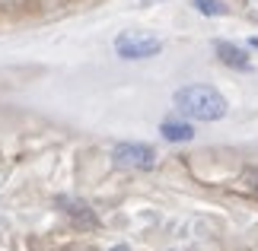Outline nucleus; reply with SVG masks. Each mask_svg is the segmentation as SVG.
I'll return each instance as SVG.
<instances>
[{"mask_svg": "<svg viewBox=\"0 0 258 251\" xmlns=\"http://www.w3.org/2000/svg\"><path fill=\"white\" fill-rule=\"evenodd\" d=\"M214 51H217V57H220L226 67H233V70H252L249 54H245L239 45H233V42H217Z\"/></svg>", "mask_w": 258, "mask_h": 251, "instance_id": "39448f33", "label": "nucleus"}, {"mask_svg": "<svg viewBox=\"0 0 258 251\" xmlns=\"http://www.w3.org/2000/svg\"><path fill=\"white\" fill-rule=\"evenodd\" d=\"M198 13H204V16H223L226 13V7L220 4V0H191Z\"/></svg>", "mask_w": 258, "mask_h": 251, "instance_id": "0eeeda50", "label": "nucleus"}, {"mask_svg": "<svg viewBox=\"0 0 258 251\" xmlns=\"http://www.w3.org/2000/svg\"><path fill=\"white\" fill-rule=\"evenodd\" d=\"M144 4H153V0H144Z\"/></svg>", "mask_w": 258, "mask_h": 251, "instance_id": "ddd939ff", "label": "nucleus"}, {"mask_svg": "<svg viewBox=\"0 0 258 251\" xmlns=\"http://www.w3.org/2000/svg\"><path fill=\"white\" fill-rule=\"evenodd\" d=\"M245 10H249L252 16H258V0H245Z\"/></svg>", "mask_w": 258, "mask_h": 251, "instance_id": "9d476101", "label": "nucleus"}, {"mask_svg": "<svg viewBox=\"0 0 258 251\" xmlns=\"http://www.w3.org/2000/svg\"><path fill=\"white\" fill-rule=\"evenodd\" d=\"M112 159L118 169H131V172H150L156 165V149L147 143H118L112 149Z\"/></svg>", "mask_w": 258, "mask_h": 251, "instance_id": "7ed1b4c3", "label": "nucleus"}, {"mask_svg": "<svg viewBox=\"0 0 258 251\" xmlns=\"http://www.w3.org/2000/svg\"><path fill=\"white\" fill-rule=\"evenodd\" d=\"M57 207L74 219V226H80V229H96L99 226V216L93 213V207L83 204V200H77V197H57Z\"/></svg>", "mask_w": 258, "mask_h": 251, "instance_id": "20e7f679", "label": "nucleus"}, {"mask_svg": "<svg viewBox=\"0 0 258 251\" xmlns=\"http://www.w3.org/2000/svg\"><path fill=\"white\" fill-rule=\"evenodd\" d=\"M175 105L195 121H220L226 115V99L214 86H204V83L182 86L175 93Z\"/></svg>", "mask_w": 258, "mask_h": 251, "instance_id": "f257e3e1", "label": "nucleus"}, {"mask_svg": "<svg viewBox=\"0 0 258 251\" xmlns=\"http://www.w3.org/2000/svg\"><path fill=\"white\" fill-rule=\"evenodd\" d=\"M160 134L169 140V143H188V140L195 137V127L185 124V121H163Z\"/></svg>", "mask_w": 258, "mask_h": 251, "instance_id": "423d86ee", "label": "nucleus"}, {"mask_svg": "<svg viewBox=\"0 0 258 251\" xmlns=\"http://www.w3.org/2000/svg\"><path fill=\"white\" fill-rule=\"evenodd\" d=\"M115 51L124 61H144V57H156L163 51V42L150 32H141V29H127L115 38Z\"/></svg>", "mask_w": 258, "mask_h": 251, "instance_id": "f03ea898", "label": "nucleus"}, {"mask_svg": "<svg viewBox=\"0 0 258 251\" xmlns=\"http://www.w3.org/2000/svg\"><path fill=\"white\" fill-rule=\"evenodd\" d=\"M249 45H252V48H258V35H255V38H249Z\"/></svg>", "mask_w": 258, "mask_h": 251, "instance_id": "f8f14e48", "label": "nucleus"}, {"mask_svg": "<svg viewBox=\"0 0 258 251\" xmlns=\"http://www.w3.org/2000/svg\"><path fill=\"white\" fill-rule=\"evenodd\" d=\"M245 185H249L252 194H258V169H252V172H245Z\"/></svg>", "mask_w": 258, "mask_h": 251, "instance_id": "1a4fd4ad", "label": "nucleus"}, {"mask_svg": "<svg viewBox=\"0 0 258 251\" xmlns=\"http://www.w3.org/2000/svg\"><path fill=\"white\" fill-rule=\"evenodd\" d=\"M35 7H42V10H61L67 0H32Z\"/></svg>", "mask_w": 258, "mask_h": 251, "instance_id": "6e6552de", "label": "nucleus"}, {"mask_svg": "<svg viewBox=\"0 0 258 251\" xmlns=\"http://www.w3.org/2000/svg\"><path fill=\"white\" fill-rule=\"evenodd\" d=\"M108 251H131L127 245H115V248H108Z\"/></svg>", "mask_w": 258, "mask_h": 251, "instance_id": "9b49d317", "label": "nucleus"}]
</instances>
